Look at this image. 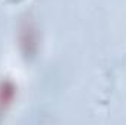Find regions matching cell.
<instances>
[{
  "label": "cell",
  "instance_id": "1",
  "mask_svg": "<svg viewBox=\"0 0 126 125\" xmlns=\"http://www.w3.org/2000/svg\"><path fill=\"white\" fill-rule=\"evenodd\" d=\"M16 96V87L12 81L4 80L0 83V112H4Z\"/></svg>",
  "mask_w": 126,
  "mask_h": 125
},
{
  "label": "cell",
  "instance_id": "2",
  "mask_svg": "<svg viewBox=\"0 0 126 125\" xmlns=\"http://www.w3.org/2000/svg\"><path fill=\"white\" fill-rule=\"evenodd\" d=\"M22 44L24 46H27L28 49H27V52L28 53H31L32 49L35 47V32L32 30V27L28 24V25H25V28L22 30Z\"/></svg>",
  "mask_w": 126,
  "mask_h": 125
}]
</instances>
